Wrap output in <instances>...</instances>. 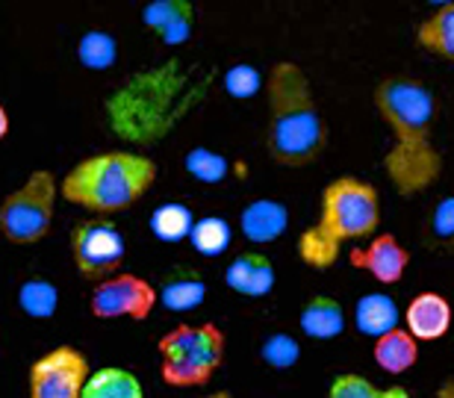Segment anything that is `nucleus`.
<instances>
[{
  "instance_id": "obj_22",
  "label": "nucleus",
  "mask_w": 454,
  "mask_h": 398,
  "mask_svg": "<svg viewBox=\"0 0 454 398\" xmlns=\"http://www.w3.org/2000/svg\"><path fill=\"white\" fill-rule=\"evenodd\" d=\"M195 215L189 210L186 204H177V201H168V204H160L157 210L151 213V233L157 237L160 242H184L192 237V228H195Z\"/></svg>"
},
{
  "instance_id": "obj_15",
  "label": "nucleus",
  "mask_w": 454,
  "mask_h": 398,
  "mask_svg": "<svg viewBox=\"0 0 454 398\" xmlns=\"http://www.w3.org/2000/svg\"><path fill=\"white\" fill-rule=\"evenodd\" d=\"M289 228V210L278 198H257L242 210L239 215V230L242 237L254 242V246H269L278 242Z\"/></svg>"
},
{
  "instance_id": "obj_5",
  "label": "nucleus",
  "mask_w": 454,
  "mask_h": 398,
  "mask_svg": "<svg viewBox=\"0 0 454 398\" xmlns=\"http://www.w3.org/2000/svg\"><path fill=\"white\" fill-rule=\"evenodd\" d=\"M157 180V162L136 151H101L80 160L62 177L59 195L89 213L110 215L130 210Z\"/></svg>"
},
{
  "instance_id": "obj_28",
  "label": "nucleus",
  "mask_w": 454,
  "mask_h": 398,
  "mask_svg": "<svg viewBox=\"0 0 454 398\" xmlns=\"http://www.w3.org/2000/svg\"><path fill=\"white\" fill-rule=\"evenodd\" d=\"M260 360L271 369H293L301 360V346L289 333H271V337L262 339Z\"/></svg>"
},
{
  "instance_id": "obj_13",
  "label": "nucleus",
  "mask_w": 454,
  "mask_h": 398,
  "mask_svg": "<svg viewBox=\"0 0 454 398\" xmlns=\"http://www.w3.org/2000/svg\"><path fill=\"white\" fill-rule=\"evenodd\" d=\"M224 284L242 298H262L275 289L278 271H275V263H271L266 254L245 251V254L231 260V266H227V271H224Z\"/></svg>"
},
{
  "instance_id": "obj_29",
  "label": "nucleus",
  "mask_w": 454,
  "mask_h": 398,
  "mask_svg": "<svg viewBox=\"0 0 454 398\" xmlns=\"http://www.w3.org/2000/svg\"><path fill=\"white\" fill-rule=\"evenodd\" d=\"M260 89H266V80L260 77V71L254 66H245V62H239V66H233L224 74V92L231 98H236V101L254 98Z\"/></svg>"
},
{
  "instance_id": "obj_1",
  "label": "nucleus",
  "mask_w": 454,
  "mask_h": 398,
  "mask_svg": "<svg viewBox=\"0 0 454 398\" xmlns=\"http://www.w3.org/2000/svg\"><path fill=\"white\" fill-rule=\"evenodd\" d=\"M375 110L393 133V148L384 153L389 183L402 198L428 192L442 175V153L434 144V92L422 80L387 77L375 86Z\"/></svg>"
},
{
  "instance_id": "obj_6",
  "label": "nucleus",
  "mask_w": 454,
  "mask_h": 398,
  "mask_svg": "<svg viewBox=\"0 0 454 398\" xmlns=\"http://www.w3.org/2000/svg\"><path fill=\"white\" fill-rule=\"evenodd\" d=\"M160 375L175 390H195L207 386L224 363V331L215 322L204 324H177L162 333L160 342Z\"/></svg>"
},
{
  "instance_id": "obj_32",
  "label": "nucleus",
  "mask_w": 454,
  "mask_h": 398,
  "mask_svg": "<svg viewBox=\"0 0 454 398\" xmlns=\"http://www.w3.org/2000/svg\"><path fill=\"white\" fill-rule=\"evenodd\" d=\"M6 133H9V115L4 110V104H0V139H6Z\"/></svg>"
},
{
  "instance_id": "obj_8",
  "label": "nucleus",
  "mask_w": 454,
  "mask_h": 398,
  "mask_svg": "<svg viewBox=\"0 0 454 398\" xmlns=\"http://www.w3.org/2000/svg\"><path fill=\"white\" fill-rule=\"evenodd\" d=\"M160 304V293L139 275L121 271L106 280H98L89 298V310L98 319H148Z\"/></svg>"
},
{
  "instance_id": "obj_26",
  "label": "nucleus",
  "mask_w": 454,
  "mask_h": 398,
  "mask_svg": "<svg viewBox=\"0 0 454 398\" xmlns=\"http://www.w3.org/2000/svg\"><path fill=\"white\" fill-rule=\"evenodd\" d=\"M231 239H233V230L231 224L219 215H207V219H198L195 228H192V248L198 251L201 257H222L227 248H231Z\"/></svg>"
},
{
  "instance_id": "obj_3",
  "label": "nucleus",
  "mask_w": 454,
  "mask_h": 398,
  "mask_svg": "<svg viewBox=\"0 0 454 398\" xmlns=\"http://www.w3.org/2000/svg\"><path fill=\"white\" fill-rule=\"evenodd\" d=\"M266 151L284 168H307L328 148V124L310 77L293 59H280L266 77Z\"/></svg>"
},
{
  "instance_id": "obj_25",
  "label": "nucleus",
  "mask_w": 454,
  "mask_h": 398,
  "mask_svg": "<svg viewBox=\"0 0 454 398\" xmlns=\"http://www.w3.org/2000/svg\"><path fill=\"white\" fill-rule=\"evenodd\" d=\"M77 59L80 66L89 71H106L115 66L118 59V42L115 35L104 30H89L83 33V39L77 44Z\"/></svg>"
},
{
  "instance_id": "obj_10",
  "label": "nucleus",
  "mask_w": 454,
  "mask_h": 398,
  "mask_svg": "<svg viewBox=\"0 0 454 398\" xmlns=\"http://www.w3.org/2000/svg\"><path fill=\"white\" fill-rule=\"evenodd\" d=\"M92 375L74 346H57L30 366V398H83Z\"/></svg>"
},
{
  "instance_id": "obj_16",
  "label": "nucleus",
  "mask_w": 454,
  "mask_h": 398,
  "mask_svg": "<svg viewBox=\"0 0 454 398\" xmlns=\"http://www.w3.org/2000/svg\"><path fill=\"white\" fill-rule=\"evenodd\" d=\"M298 328H301L304 337L310 339H337L348 328V319H345L342 304L333 295H313L307 298V304L298 313Z\"/></svg>"
},
{
  "instance_id": "obj_33",
  "label": "nucleus",
  "mask_w": 454,
  "mask_h": 398,
  "mask_svg": "<svg viewBox=\"0 0 454 398\" xmlns=\"http://www.w3.org/2000/svg\"><path fill=\"white\" fill-rule=\"evenodd\" d=\"M201 398H233L227 390H219V393H213V395H201Z\"/></svg>"
},
{
  "instance_id": "obj_11",
  "label": "nucleus",
  "mask_w": 454,
  "mask_h": 398,
  "mask_svg": "<svg viewBox=\"0 0 454 398\" xmlns=\"http://www.w3.org/2000/svg\"><path fill=\"white\" fill-rule=\"evenodd\" d=\"M348 263L354 269L366 271L384 286L398 284L407 275V266H411V251H407L398 237L393 233H375L366 246H357L348 251Z\"/></svg>"
},
{
  "instance_id": "obj_12",
  "label": "nucleus",
  "mask_w": 454,
  "mask_h": 398,
  "mask_svg": "<svg viewBox=\"0 0 454 398\" xmlns=\"http://www.w3.org/2000/svg\"><path fill=\"white\" fill-rule=\"evenodd\" d=\"M454 307L442 293L425 289V293L413 295L404 310V328L413 333L416 342H437L451 331Z\"/></svg>"
},
{
  "instance_id": "obj_27",
  "label": "nucleus",
  "mask_w": 454,
  "mask_h": 398,
  "mask_svg": "<svg viewBox=\"0 0 454 398\" xmlns=\"http://www.w3.org/2000/svg\"><path fill=\"white\" fill-rule=\"evenodd\" d=\"M184 166L201 183H222L227 177V157L213 148H192L186 153Z\"/></svg>"
},
{
  "instance_id": "obj_17",
  "label": "nucleus",
  "mask_w": 454,
  "mask_h": 398,
  "mask_svg": "<svg viewBox=\"0 0 454 398\" xmlns=\"http://www.w3.org/2000/svg\"><path fill=\"white\" fill-rule=\"evenodd\" d=\"M372 360L380 372L387 375H404L419 363V342L413 339V333L398 324L395 331L384 333V337L375 339L372 346Z\"/></svg>"
},
{
  "instance_id": "obj_23",
  "label": "nucleus",
  "mask_w": 454,
  "mask_h": 398,
  "mask_svg": "<svg viewBox=\"0 0 454 398\" xmlns=\"http://www.w3.org/2000/svg\"><path fill=\"white\" fill-rule=\"evenodd\" d=\"M328 398H413V395L407 393V386H402V384L375 386L369 378H363L357 372H345L331 381Z\"/></svg>"
},
{
  "instance_id": "obj_9",
  "label": "nucleus",
  "mask_w": 454,
  "mask_h": 398,
  "mask_svg": "<svg viewBox=\"0 0 454 398\" xmlns=\"http://www.w3.org/2000/svg\"><path fill=\"white\" fill-rule=\"evenodd\" d=\"M71 254H74V266L86 277L106 280L124 263L127 246L121 230L110 219H86L77 222L74 233H71Z\"/></svg>"
},
{
  "instance_id": "obj_24",
  "label": "nucleus",
  "mask_w": 454,
  "mask_h": 398,
  "mask_svg": "<svg viewBox=\"0 0 454 398\" xmlns=\"http://www.w3.org/2000/svg\"><path fill=\"white\" fill-rule=\"evenodd\" d=\"M18 307L30 319H51L59 307V289L44 277H33L18 289Z\"/></svg>"
},
{
  "instance_id": "obj_14",
  "label": "nucleus",
  "mask_w": 454,
  "mask_h": 398,
  "mask_svg": "<svg viewBox=\"0 0 454 398\" xmlns=\"http://www.w3.org/2000/svg\"><path fill=\"white\" fill-rule=\"evenodd\" d=\"M142 24L166 44H184L192 35L195 9L189 0H153L142 9Z\"/></svg>"
},
{
  "instance_id": "obj_2",
  "label": "nucleus",
  "mask_w": 454,
  "mask_h": 398,
  "mask_svg": "<svg viewBox=\"0 0 454 398\" xmlns=\"http://www.w3.org/2000/svg\"><path fill=\"white\" fill-rule=\"evenodd\" d=\"M210 80L213 74H201L180 59L139 71L106 98V121L124 142L153 144L204 101Z\"/></svg>"
},
{
  "instance_id": "obj_30",
  "label": "nucleus",
  "mask_w": 454,
  "mask_h": 398,
  "mask_svg": "<svg viewBox=\"0 0 454 398\" xmlns=\"http://www.w3.org/2000/svg\"><path fill=\"white\" fill-rule=\"evenodd\" d=\"M431 233L437 242H454V195L442 198L431 215Z\"/></svg>"
},
{
  "instance_id": "obj_19",
  "label": "nucleus",
  "mask_w": 454,
  "mask_h": 398,
  "mask_svg": "<svg viewBox=\"0 0 454 398\" xmlns=\"http://www.w3.org/2000/svg\"><path fill=\"white\" fill-rule=\"evenodd\" d=\"M416 42L434 57L454 62V0L440 4L434 12L422 18L416 27Z\"/></svg>"
},
{
  "instance_id": "obj_18",
  "label": "nucleus",
  "mask_w": 454,
  "mask_h": 398,
  "mask_svg": "<svg viewBox=\"0 0 454 398\" xmlns=\"http://www.w3.org/2000/svg\"><path fill=\"white\" fill-rule=\"evenodd\" d=\"M402 324V313H398L395 298H389L384 293H366L357 298L354 304V328H357L363 337H384V333L395 331Z\"/></svg>"
},
{
  "instance_id": "obj_7",
  "label": "nucleus",
  "mask_w": 454,
  "mask_h": 398,
  "mask_svg": "<svg viewBox=\"0 0 454 398\" xmlns=\"http://www.w3.org/2000/svg\"><path fill=\"white\" fill-rule=\"evenodd\" d=\"M59 183L51 171H33L27 183L0 204V233L15 246H33L51 233Z\"/></svg>"
},
{
  "instance_id": "obj_20",
  "label": "nucleus",
  "mask_w": 454,
  "mask_h": 398,
  "mask_svg": "<svg viewBox=\"0 0 454 398\" xmlns=\"http://www.w3.org/2000/svg\"><path fill=\"white\" fill-rule=\"evenodd\" d=\"M207 298V284L201 280L198 271H189V269H177L162 280V289H160V301L166 310L171 313H189L195 307H201Z\"/></svg>"
},
{
  "instance_id": "obj_4",
  "label": "nucleus",
  "mask_w": 454,
  "mask_h": 398,
  "mask_svg": "<svg viewBox=\"0 0 454 398\" xmlns=\"http://www.w3.org/2000/svg\"><path fill=\"white\" fill-rule=\"evenodd\" d=\"M380 228V195L366 180L340 175L325 183L319 219L298 237V257L304 266L325 271L337 266L342 246L372 239Z\"/></svg>"
},
{
  "instance_id": "obj_31",
  "label": "nucleus",
  "mask_w": 454,
  "mask_h": 398,
  "mask_svg": "<svg viewBox=\"0 0 454 398\" xmlns=\"http://www.w3.org/2000/svg\"><path fill=\"white\" fill-rule=\"evenodd\" d=\"M434 398H454V375L446 378L440 386H437V393H434Z\"/></svg>"
},
{
  "instance_id": "obj_21",
  "label": "nucleus",
  "mask_w": 454,
  "mask_h": 398,
  "mask_svg": "<svg viewBox=\"0 0 454 398\" xmlns=\"http://www.w3.org/2000/svg\"><path fill=\"white\" fill-rule=\"evenodd\" d=\"M83 398H145V390L133 372L121 366H104L89 375Z\"/></svg>"
}]
</instances>
